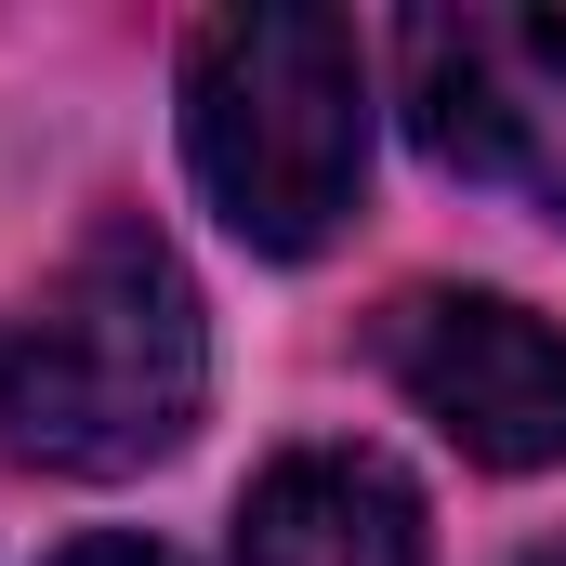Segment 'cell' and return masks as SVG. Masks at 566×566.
Segmentation results:
<instances>
[{
    "label": "cell",
    "instance_id": "obj_1",
    "mask_svg": "<svg viewBox=\"0 0 566 566\" xmlns=\"http://www.w3.org/2000/svg\"><path fill=\"white\" fill-rule=\"evenodd\" d=\"M211 396V329L158 224H93L66 277L27 316H0V448L53 474H133L198 434Z\"/></svg>",
    "mask_w": 566,
    "mask_h": 566
},
{
    "label": "cell",
    "instance_id": "obj_2",
    "mask_svg": "<svg viewBox=\"0 0 566 566\" xmlns=\"http://www.w3.org/2000/svg\"><path fill=\"white\" fill-rule=\"evenodd\" d=\"M185 158L211 185V211L251 238V251H329L356 185H369V53L343 13H211L198 53H185Z\"/></svg>",
    "mask_w": 566,
    "mask_h": 566
},
{
    "label": "cell",
    "instance_id": "obj_3",
    "mask_svg": "<svg viewBox=\"0 0 566 566\" xmlns=\"http://www.w3.org/2000/svg\"><path fill=\"white\" fill-rule=\"evenodd\" d=\"M396 93L434 171L566 224V0H434L396 27Z\"/></svg>",
    "mask_w": 566,
    "mask_h": 566
},
{
    "label": "cell",
    "instance_id": "obj_4",
    "mask_svg": "<svg viewBox=\"0 0 566 566\" xmlns=\"http://www.w3.org/2000/svg\"><path fill=\"white\" fill-rule=\"evenodd\" d=\"M382 369L461 461L488 474H554L566 461V329L501 290H396L382 303Z\"/></svg>",
    "mask_w": 566,
    "mask_h": 566
},
{
    "label": "cell",
    "instance_id": "obj_5",
    "mask_svg": "<svg viewBox=\"0 0 566 566\" xmlns=\"http://www.w3.org/2000/svg\"><path fill=\"white\" fill-rule=\"evenodd\" d=\"M238 566H422V501L369 448H290L238 501Z\"/></svg>",
    "mask_w": 566,
    "mask_h": 566
},
{
    "label": "cell",
    "instance_id": "obj_6",
    "mask_svg": "<svg viewBox=\"0 0 566 566\" xmlns=\"http://www.w3.org/2000/svg\"><path fill=\"white\" fill-rule=\"evenodd\" d=\"M53 566H185L171 541H133V527H93V541H66Z\"/></svg>",
    "mask_w": 566,
    "mask_h": 566
},
{
    "label": "cell",
    "instance_id": "obj_7",
    "mask_svg": "<svg viewBox=\"0 0 566 566\" xmlns=\"http://www.w3.org/2000/svg\"><path fill=\"white\" fill-rule=\"evenodd\" d=\"M514 566H566V541H541V554H514Z\"/></svg>",
    "mask_w": 566,
    "mask_h": 566
}]
</instances>
